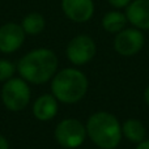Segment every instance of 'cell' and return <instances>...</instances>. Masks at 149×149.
I'll use <instances>...</instances> for the list:
<instances>
[{
    "label": "cell",
    "instance_id": "obj_14",
    "mask_svg": "<svg viewBox=\"0 0 149 149\" xmlns=\"http://www.w3.org/2000/svg\"><path fill=\"white\" fill-rule=\"evenodd\" d=\"M22 26L25 34H29V36H37V34L42 33L46 26V21H45V17L38 12H30L22 18L20 24Z\"/></svg>",
    "mask_w": 149,
    "mask_h": 149
},
{
    "label": "cell",
    "instance_id": "obj_6",
    "mask_svg": "<svg viewBox=\"0 0 149 149\" xmlns=\"http://www.w3.org/2000/svg\"><path fill=\"white\" fill-rule=\"evenodd\" d=\"M97 47L92 37L80 34L73 37L67 45V58L74 65H84L94 58Z\"/></svg>",
    "mask_w": 149,
    "mask_h": 149
},
{
    "label": "cell",
    "instance_id": "obj_18",
    "mask_svg": "<svg viewBox=\"0 0 149 149\" xmlns=\"http://www.w3.org/2000/svg\"><path fill=\"white\" fill-rule=\"evenodd\" d=\"M136 149H149V139L148 140H143L141 143H139Z\"/></svg>",
    "mask_w": 149,
    "mask_h": 149
},
{
    "label": "cell",
    "instance_id": "obj_4",
    "mask_svg": "<svg viewBox=\"0 0 149 149\" xmlns=\"http://www.w3.org/2000/svg\"><path fill=\"white\" fill-rule=\"evenodd\" d=\"M1 101L9 111H21L30 102V88L21 77H12L1 88Z\"/></svg>",
    "mask_w": 149,
    "mask_h": 149
},
{
    "label": "cell",
    "instance_id": "obj_9",
    "mask_svg": "<svg viewBox=\"0 0 149 149\" xmlns=\"http://www.w3.org/2000/svg\"><path fill=\"white\" fill-rule=\"evenodd\" d=\"M62 9L71 21L82 24L93 17L94 3L93 0H62Z\"/></svg>",
    "mask_w": 149,
    "mask_h": 149
},
{
    "label": "cell",
    "instance_id": "obj_10",
    "mask_svg": "<svg viewBox=\"0 0 149 149\" xmlns=\"http://www.w3.org/2000/svg\"><path fill=\"white\" fill-rule=\"evenodd\" d=\"M130 24L140 30H149V0H132L126 7Z\"/></svg>",
    "mask_w": 149,
    "mask_h": 149
},
{
    "label": "cell",
    "instance_id": "obj_17",
    "mask_svg": "<svg viewBox=\"0 0 149 149\" xmlns=\"http://www.w3.org/2000/svg\"><path fill=\"white\" fill-rule=\"evenodd\" d=\"M0 149H9V144L3 135H0Z\"/></svg>",
    "mask_w": 149,
    "mask_h": 149
},
{
    "label": "cell",
    "instance_id": "obj_7",
    "mask_svg": "<svg viewBox=\"0 0 149 149\" xmlns=\"http://www.w3.org/2000/svg\"><path fill=\"white\" fill-rule=\"evenodd\" d=\"M144 42V34L140 29L126 28L116 33L114 38V50L122 56H132L143 49Z\"/></svg>",
    "mask_w": 149,
    "mask_h": 149
},
{
    "label": "cell",
    "instance_id": "obj_16",
    "mask_svg": "<svg viewBox=\"0 0 149 149\" xmlns=\"http://www.w3.org/2000/svg\"><path fill=\"white\" fill-rule=\"evenodd\" d=\"M107 1L111 7L116 8V9H120V8H126L132 0H107Z\"/></svg>",
    "mask_w": 149,
    "mask_h": 149
},
{
    "label": "cell",
    "instance_id": "obj_3",
    "mask_svg": "<svg viewBox=\"0 0 149 149\" xmlns=\"http://www.w3.org/2000/svg\"><path fill=\"white\" fill-rule=\"evenodd\" d=\"M52 95L64 103H76L88 92V79L76 68H64L55 73L51 82Z\"/></svg>",
    "mask_w": 149,
    "mask_h": 149
},
{
    "label": "cell",
    "instance_id": "obj_2",
    "mask_svg": "<svg viewBox=\"0 0 149 149\" xmlns=\"http://www.w3.org/2000/svg\"><path fill=\"white\" fill-rule=\"evenodd\" d=\"M86 135L101 149H115L122 140V126L111 113L98 111L86 122Z\"/></svg>",
    "mask_w": 149,
    "mask_h": 149
},
{
    "label": "cell",
    "instance_id": "obj_5",
    "mask_svg": "<svg viewBox=\"0 0 149 149\" xmlns=\"http://www.w3.org/2000/svg\"><path fill=\"white\" fill-rule=\"evenodd\" d=\"M86 136V127L73 118L63 119L55 128V139L63 148L74 149L84 143Z\"/></svg>",
    "mask_w": 149,
    "mask_h": 149
},
{
    "label": "cell",
    "instance_id": "obj_15",
    "mask_svg": "<svg viewBox=\"0 0 149 149\" xmlns=\"http://www.w3.org/2000/svg\"><path fill=\"white\" fill-rule=\"evenodd\" d=\"M16 71V67L13 63H10L9 60L0 59V82L8 81L9 79L13 77V73Z\"/></svg>",
    "mask_w": 149,
    "mask_h": 149
},
{
    "label": "cell",
    "instance_id": "obj_19",
    "mask_svg": "<svg viewBox=\"0 0 149 149\" xmlns=\"http://www.w3.org/2000/svg\"><path fill=\"white\" fill-rule=\"evenodd\" d=\"M144 100H145V102L149 105V85L145 88V90H144Z\"/></svg>",
    "mask_w": 149,
    "mask_h": 149
},
{
    "label": "cell",
    "instance_id": "obj_12",
    "mask_svg": "<svg viewBox=\"0 0 149 149\" xmlns=\"http://www.w3.org/2000/svg\"><path fill=\"white\" fill-rule=\"evenodd\" d=\"M122 134L131 143L139 144L143 140H145L147 131H145L144 124L140 120H137V119H127L122 124Z\"/></svg>",
    "mask_w": 149,
    "mask_h": 149
},
{
    "label": "cell",
    "instance_id": "obj_11",
    "mask_svg": "<svg viewBox=\"0 0 149 149\" xmlns=\"http://www.w3.org/2000/svg\"><path fill=\"white\" fill-rule=\"evenodd\" d=\"M58 114V100L52 94H42L33 103V115L41 122H49Z\"/></svg>",
    "mask_w": 149,
    "mask_h": 149
},
{
    "label": "cell",
    "instance_id": "obj_1",
    "mask_svg": "<svg viewBox=\"0 0 149 149\" xmlns=\"http://www.w3.org/2000/svg\"><path fill=\"white\" fill-rule=\"evenodd\" d=\"M58 56L50 49H36L25 54L17 64L21 79L31 84H43L55 76Z\"/></svg>",
    "mask_w": 149,
    "mask_h": 149
},
{
    "label": "cell",
    "instance_id": "obj_8",
    "mask_svg": "<svg viewBox=\"0 0 149 149\" xmlns=\"http://www.w3.org/2000/svg\"><path fill=\"white\" fill-rule=\"evenodd\" d=\"M25 31L20 24L7 22L0 26V52L12 54L22 46Z\"/></svg>",
    "mask_w": 149,
    "mask_h": 149
},
{
    "label": "cell",
    "instance_id": "obj_13",
    "mask_svg": "<svg viewBox=\"0 0 149 149\" xmlns=\"http://www.w3.org/2000/svg\"><path fill=\"white\" fill-rule=\"evenodd\" d=\"M127 22H128V20L126 17V13H122L119 10L107 12L102 17V28L109 33H114V34L126 29Z\"/></svg>",
    "mask_w": 149,
    "mask_h": 149
}]
</instances>
